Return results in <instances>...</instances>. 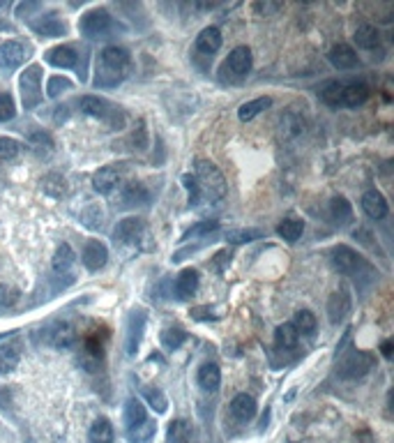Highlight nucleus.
Segmentation results:
<instances>
[{
    "mask_svg": "<svg viewBox=\"0 0 394 443\" xmlns=\"http://www.w3.org/2000/svg\"><path fill=\"white\" fill-rule=\"evenodd\" d=\"M144 236H146V224L144 220H139V217H125L113 231V238L115 242H120V245H136Z\"/></svg>",
    "mask_w": 394,
    "mask_h": 443,
    "instance_id": "obj_9",
    "label": "nucleus"
},
{
    "mask_svg": "<svg viewBox=\"0 0 394 443\" xmlns=\"http://www.w3.org/2000/svg\"><path fill=\"white\" fill-rule=\"evenodd\" d=\"M254 10H256V12H263V14H270V12H277V10H279V5H267V3L263 5V3H261V5H254Z\"/></svg>",
    "mask_w": 394,
    "mask_h": 443,
    "instance_id": "obj_53",
    "label": "nucleus"
},
{
    "mask_svg": "<svg viewBox=\"0 0 394 443\" xmlns=\"http://www.w3.org/2000/svg\"><path fill=\"white\" fill-rule=\"evenodd\" d=\"M21 155V144L12 137H0V166L14 162Z\"/></svg>",
    "mask_w": 394,
    "mask_h": 443,
    "instance_id": "obj_39",
    "label": "nucleus"
},
{
    "mask_svg": "<svg viewBox=\"0 0 394 443\" xmlns=\"http://www.w3.org/2000/svg\"><path fill=\"white\" fill-rule=\"evenodd\" d=\"M330 258H332V266L341 275H360V270H369V263L355 252L353 247H348V245L332 247Z\"/></svg>",
    "mask_w": 394,
    "mask_h": 443,
    "instance_id": "obj_7",
    "label": "nucleus"
},
{
    "mask_svg": "<svg viewBox=\"0 0 394 443\" xmlns=\"http://www.w3.org/2000/svg\"><path fill=\"white\" fill-rule=\"evenodd\" d=\"M81 261L83 266L90 270V273H97L102 270L106 261H108V249L102 240H88L86 247H83V254H81Z\"/></svg>",
    "mask_w": 394,
    "mask_h": 443,
    "instance_id": "obj_13",
    "label": "nucleus"
},
{
    "mask_svg": "<svg viewBox=\"0 0 394 443\" xmlns=\"http://www.w3.org/2000/svg\"><path fill=\"white\" fill-rule=\"evenodd\" d=\"M14 116H16V106H14L12 95L5 93V90H0V123L12 120Z\"/></svg>",
    "mask_w": 394,
    "mask_h": 443,
    "instance_id": "obj_47",
    "label": "nucleus"
},
{
    "mask_svg": "<svg viewBox=\"0 0 394 443\" xmlns=\"http://www.w3.org/2000/svg\"><path fill=\"white\" fill-rule=\"evenodd\" d=\"M392 349H394L392 339H385L383 344H381V354H383L385 358H392Z\"/></svg>",
    "mask_w": 394,
    "mask_h": 443,
    "instance_id": "obj_54",
    "label": "nucleus"
},
{
    "mask_svg": "<svg viewBox=\"0 0 394 443\" xmlns=\"http://www.w3.org/2000/svg\"><path fill=\"white\" fill-rule=\"evenodd\" d=\"M272 106V97H256V99H249V102H245L240 108H238V118L242 123H249L254 120L256 116H261L263 111H267V108Z\"/></svg>",
    "mask_w": 394,
    "mask_h": 443,
    "instance_id": "obj_26",
    "label": "nucleus"
},
{
    "mask_svg": "<svg viewBox=\"0 0 394 443\" xmlns=\"http://www.w3.org/2000/svg\"><path fill=\"white\" fill-rule=\"evenodd\" d=\"M353 39H355V44L360 49H376L379 46V42H381V35L371 23H362V26H357Z\"/></svg>",
    "mask_w": 394,
    "mask_h": 443,
    "instance_id": "obj_32",
    "label": "nucleus"
},
{
    "mask_svg": "<svg viewBox=\"0 0 394 443\" xmlns=\"http://www.w3.org/2000/svg\"><path fill=\"white\" fill-rule=\"evenodd\" d=\"M350 314V296H348V291H334V294L330 296L328 300V316H330V321L337 325L341 323L346 316Z\"/></svg>",
    "mask_w": 394,
    "mask_h": 443,
    "instance_id": "obj_19",
    "label": "nucleus"
},
{
    "mask_svg": "<svg viewBox=\"0 0 394 443\" xmlns=\"http://www.w3.org/2000/svg\"><path fill=\"white\" fill-rule=\"evenodd\" d=\"M79 30H81V35L88 37V39H102L113 30V16L106 10H102V7L90 10V12H86L81 16Z\"/></svg>",
    "mask_w": 394,
    "mask_h": 443,
    "instance_id": "obj_5",
    "label": "nucleus"
},
{
    "mask_svg": "<svg viewBox=\"0 0 394 443\" xmlns=\"http://www.w3.org/2000/svg\"><path fill=\"white\" fill-rule=\"evenodd\" d=\"M369 99V86L367 83H343L341 90V106L357 108Z\"/></svg>",
    "mask_w": 394,
    "mask_h": 443,
    "instance_id": "obj_22",
    "label": "nucleus"
},
{
    "mask_svg": "<svg viewBox=\"0 0 394 443\" xmlns=\"http://www.w3.org/2000/svg\"><path fill=\"white\" fill-rule=\"evenodd\" d=\"M362 211H364V215L369 217V220H385V217H388V213H390V206H388V199H385L379 189H367L364 194H362Z\"/></svg>",
    "mask_w": 394,
    "mask_h": 443,
    "instance_id": "obj_14",
    "label": "nucleus"
},
{
    "mask_svg": "<svg viewBox=\"0 0 394 443\" xmlns=\"http://www.w3.org/2000/svg\"><path fill=\"white\" fill-rule=\"evenodd\" d=\"M330 213H332V220L337 224H348L353 220V206H350L346 196H334L330 204Z\"/></svg>",
    "mask_w": 394,
    "mask_h": 443,
    "instance_id": "obj_33",
    "label": "nucleus"
},
{
    "mask_svg": "<svg viewBox=\"0 0 394 443\" xmlns=\"http://www.w3.org/2000/svg\"><path fill=\"white\" fill-rule=\"evenodd\" d=\"M90 443H113V425L108 418H97L88 430Z\"/></svg>",
    "mask_w": 394,
    "mask_h": 443,
    "instance_id": "obj_27",
    "label": "nucleus"
},
{
    "mask_svg": "<svg viewBox=\"0 0 394 443\" xmlns=\"http://www.w3.org/2000/svg\"><path fill=\"white\" fill-rule=\"evenodd\" d=\"M341 90H343V83H339V81H332V83H328V86H325L321 93V99L328 106H341Z\"/></svg>",
    "mask_w": 394,
    "mask_h": 443,
    "instance_id": "obj_43",
    "label": "nucleus"
},
{
    "mask_svg": "<svg viewBox=\"0 0 394 443\" xmlns=\"http://www.w3.org/2000/svg\"><path fill=\"white\" fill-rule=\"evenodd\" d=\"M79 108L86 116H90V118H99V120H104V123H111L113 127L115 125H122V113H120V108H115L111 102H106V99L102 97H97V95H83L79 99Z\"/></svg>",
    "mask_w": 394,
    "mask_h": 443,
    "instance_id": "obj_4",
    "label": "nucleus"
},
{
    "mask_svg": "<svg viewBox=\"0 0 394 443\" xmlns=\"http://www.w3.org/2000/svg\"><path fill=\"white\" fill-rule=\"evenodd\" d=\"M32 30L37 32V35L42 37H63L65 32H67V26H65V21L61 19L58 14H44V16H39L37 21H32L30 23Z\"/></svg>",
    "mask_w": 394,
    "mask_h": 443,
    "instance_id": "obj_17",
    "label": "nucleus"
},
{
    "mask_svg": "<svg viewBox=\"0 0 394 443\" xmlns=\"http://www.w3.org/2000/svg\"><path fill=\"white\" fill-rule=\"evenodd\" d=\"M159 339H162V347L166 351H178L184 342H187V332H184L182 328H166Z\"/></svg>",
    "mask_w": 394,
    "mask_h": 443,
    "instance_id": "obj_42",
    "label": "nucleus"
},
{
    "mask_svg": "<svg viewBox=\"0 0 394 443\" xmlns=\"http://www.w3.org/2000/svg\"><path fill=\"white\" fill-rule=\"evenodd\" d=\"M26 61V46L16 39H7L0 44V70L3 72H14L21 68Z\"/></svg>",
    "mask_w": 394,
    "mask_h": 443,
    "instance_id": "obj_10",
    "label": "nucleus"
},
{
    "mask_svg": "<svg viewBox=\"0 0 394 443\" xmlns=\"http://www.w3.org/2000/svg\"><path fill=\"white\" fill-rule=\"evenodd\" d=\"M74 249L67 245V242H63L61 247L56 249V254H53V261H51V266H53V273H67L74 266Z\"/></svg>",
    "mask_w": 394,
    "mask_h": 443,
    "instance_id": "obj_36",
    "label": "nucleus"
},
{
    "mask_svg": "<svg viewBox=\"0 0 394 443\" xmlns=\"http://www.w3.org/2000/svg\"><path fill=\"white\" fill-rule=\"evenodd\" d=\"M42 189L46 192V194H51V196H63L65 194V180H63V175H58V173H49L42 178Z\"/></svg>",
    "mask_w": 394,
    "mask_h": 443,
    "instance_id": "obj_44",
    "label": "nucleus"
},
{
    "mask_svg": "<svg viewBox=\"0 0 394 443\" xmlns=\"http://www.w3.org/2000/svg\"><path fill=\"white\" fill-rule=\"evenodd\" d=\"M144 395H146V399H148V404L153 406L157 413H164V411H166V406H169V402H166L164 392L159 390V388H144Z\"/></svg>",
    "mask_w": 394,
    "mask_h": 443,
    "instance_id": "obj_45",
    "label": "nucleus"
},
{
    "mask_svg": "<svg viewBox=\"0 0 394 443\" xmlns=\"http://www.w3.org/2000/svg\"><path fill=\"white\" fill-rule=\"evenodd\" d=\"M277 233L286 240V242H298L300 236L305 233V222L298 220V217H286V220L279 222V227H277Z\"/></svg>",
    "mask_w": 394,
    "mask_h": 443,
    "instance_id": "obj_28",
    "label": "nucleus"
},
{
    "mask_svg": "<svg viewBox=\"0 0 394 443\" xmlns=\"http://www.w3.org/2000/svg\"><path fill=\"white\" fill-rule=\"evenodd\" d=\"M19 296L21 294L14 287H7V284L0 287V305H3V307H12L16 300H19Z\"/></svg>",
    "mask_w": 394,
    "mask_h": 443,
    "instance_id": "obj_50",
    "label": "nucleus"
},
{
    "mask_svg": "<svg viewBox=\"0 0 394 443\" xmlns=\"http://www.w3.org/2000/svg\"><path fill=\"white\" fill-rule=\"evenodd\" d=\"M222 49V30L217 26H208L198 32L196 37V51L203 56H212Z\"/></svg>",
    "mask_w": 394,
    "mask_h": 443,
    "instance_id": "obj_20",
    "label": "nucleus"
},
{
    "mask_svg": "<svg viewBox=\"0 0 394 443\" xmlns=\"http://www.w3.org/2000/svg\"><path fill=\"white\" fill-rule=\"evenodd\" d=\"M120 180H122L120 169H115V166H102V169L95 171V175H92V187H95L97 194L108 196L113 189H118Z\"/></svg>",
    "mask_w": 394,
    "mask_h": 443,
    "instance_id": "obj_15",
    "label": "nucleus"
},
{
    "mask_svg": "<svg viewBox=\"0 0 394 443\" xmlns=\"http://www.w3.org/2000/svg\"><path fill=\"white\" fill-rule=\"evenodd\" d=\"M226 263H231V252H229V249H222V252H217L215 258H212V268L217 273H224Z\"/></svg>",
    "mask_w": 394,
    "mask_h": 443,
    "instance_id": "obj_52",
    "label": "nucleus"
},
{
    "mask_svg": "<svg viewBox=\"0 0 394 443\" xmlns=\"http://www.w3.org/2000/svg\"><path fill=\"white\" fill-rule=\"evenodd\" d=\"M217 229H220V222H212V220H205V222H196L194 227L187 229L182 233V242H187V240H196V238H205V236H210V233H215Z\"/></svg>",
    "mask_w": 394,
    "mask_h": 443,
    "instance_id": "obj_38",
    "label": "nucleus"
},
{
    "mask_svg": "<svg viewBox=\"0 0 394 443\" xmlns=\"http://www.w3.org/2000/svg\"><path fill=\"white\" fill-rule=\"evenodd\" d=\"M251 63H254V58H251V49L249 46H236L229 54V58H226L224 72H231L236 79H242L251 72Z\"/></svg>",
    "mask_w": 394,
    "mask_h": 443,
    "instance_id": "obj_11",
    "label": "nucleus"
},
{
    "mask_svg": "<svg viewBox=\"0 0 394 443\" xmlns=\"http://www.w3.org/2000/svg\"><path fill=\"white\" fill-rule=\"evenodd\" d=\"M328 61L337 70H353L357 65V54L353 51V46L348 44H334L328 54Z\"/></svg>",
    "mask_w": 394,
    "mask_h": 443,
    "instance_id": "obj_25",
    "label": "nucleus"
},
{
    "mask_svg": "<svg viewBox=\"0 0 394 443\" xmlns=\"http://www.w3.org/2000/svg\"><path fill=\"white\" fill-rule=\"evenodd\" d=\"M44 61L58 70H77L79 68V54L72 46H53L44 54Z\"/></svg>",
    "mask_w": 394,
    "mask_h": 443,
    "instance_id": "obj_16",
    "label": "nucleus"
},
{
    "mask_svg": "<svg viewBox=\"0 0 394 443\" xmlns=\"http://www.w3.org/2000/svg\"><path fill=\"white\" fill-rule=\"evenodd\" d=\"M44 332H46L44 335L46 344H51L56 349H72L74 342H77V332H74V328L67 321H56Z\"/></svg>",
    "mask_w": 394,
    "mask_h": 443,
    "instance_id": "obj_12",
    "label": "nucleus"
},
{
    "mask_svg": "<svg viewBox=\"0 0 394 443\" xmlns=\"http://www.w3.org/2000/svg\"><path fill=\"white\" fill-rule=\"evenodd\" d=\"M129 70V54L122 46H106L99 54L97 61V77L95 86L97 88H115L118 83L127 77Z\"/></svg>",
    "mask_w": 394,
    "mask_h": 443,
    "instance_id": "obj_1",
    "label": "nucleus"
},
{
    "mask_svg": "<svg viewBox=\"0 0 394 443\" xmlns=\"http://www.w3.org/2000/svg\"><path fill=\"white\" fill-rule=\"evenodd\" d=\"M196 289H198V273L194 268L180 270V275L175 277V284H173L175 298H178V300H189L191 296L196 294Z\"/></svg>",
    "mask_w": 394,
    "mask_h": 443,
    "instance_id": "obj_18",
    "label": "nucleus"
},
{
    "mask_svg": "<svg viewBox=\"0 0 394 443\" xmlns=\"http://www.w3.org/2000/svg\"><path fill=\"white\" fill-rule=\"evenodd\" d=\"M263 236H265V231H261V229H236V231L226 233V240L233 242V245H245V242L261 240Z\"/></svg>",
    "mask_w": 394,
    "mask_h": 443,
    "instance_id": "obj_41",
    "label": "nucleus"
},
{
    "mask_svg": "<svg viewBox=\"0 0 394 443\" xmlns=\"http://www.w3.org/2000/svg\"><path fill=\"white\" fill-rule=\"evenodd\" d=\"M155 434H157V423L148 418L146 423H141V425H136V428L127 430V441L129 443H148Z\"/></svg>",
    "mask_w": 394,
    "mask_h": 443,
    "instance_id": "obj_35",
    "label": "nucleus"
},
{
    "mask_svg": "<svg viewBox=\"0 0 394 443\" xmlns=\"http://www.w3.org/2000/svg\"><path fill=\"white\" fill-rule=\"evenodd\" d=\"M19 351L14 347H0V374H12L19 367Z\"/></svg>",
    "mask_w": 394,
    "mask_h": 443,
    "instance_id": "obj_40",
    "label": "nucleus"
},
{
    "mask_svg": "<svg viewBox=\"0 0 394 443\" xmlns=\"http://www.w3.org/2000/svg\"><path fill=\"white\" fill-rule=\"evenodd\" d=\"M293 328L298 330V335L314 337L316 335V316L309 312V309H300V312H296V319H293Z\"/></svg>",
    "mask_w": 394,
    "mask_h": 443,
    "instance_id": "obj_34",
    "label": "nucleus"
},
{
    "mask_svg": "<svg viewBox=\"0 0 394 443\" xmlns=\"http://www.w3.org/2000/svg\"><path fill=\"white\" fill-rule=\"evenodd\" d=\"M303 132H305V118H303V116L288 111L281 118V135L286 139H296V137L303 135Z\"/></svg>",
    "mask_w": 394,
    "mask_h": 443,
    "instance_id": "obj_37",
    "label": "nucleus"
},
{
    "mask_svg": "<svg viewBox=\"0 0 394 443\" xmlns=\"http://www.w3.org/2000/svg\"><path fill=\"white\" fill-rule=\"evenodd\" d=\"M134 146H136V150H146L148 148V135H146V123L144 120H139V130L134 132Z\"/></svg>",
    "mask_w": 394,
    "mask_h": 443,
    "instance_id": "obj_51",
    "label": "nucleus"
},
{
    "mask_svg": "<svg viewBox=\"0 0 394 443\" xmlns=\"http://www.w3.org/2000/svg\"><path fill=\"white\" fill-rule=\"evenodd\" d=\"M102 220H104V213L99 211V206H88L86 211L81 213V222L86 224L88 229H99L102 227Z\"/></svg>",
    "mask_w": 394,
    "mask_h": 443,
    "instance_id": "obj_46",
    "label": "nucleus"
},
{
    "mask_svg": "<svg viewBox=\"0 0 394 443\" xmlns=\"http://www.w3.org/2000/svg\"><path fill=\"white\" fill-rule=\"evenodd\" d=\"M146 420H148V413H146L144 402H139L136 397L127 399V404H125V423H127V430L136 428V425L146 423Z\"/></svg>",
    "mask_w": 394,
    "mask_h": 443,
    "instance_id": "obj_31",
    "label": "nucleus"
},
{
    "mask_svg": "<svg viewBox=\"0 0 394 443\" xmlns=\"http://www.w3.org/2000/svg\"><path fill=\"white\" fill-rule=\"evenodd\" d=\"M194 178L198 182L201 196H205L208 201L217 204V201H222V199L226 196V178L210 160H196Z\"/></svg>",
    "mask_w": 394,
    "mask_h": 443,
    "instance_id": "obj_2",
    "label": "nucleus"
},
{
    "mask_svg": "<svg viewBox=\"0 0 394 443\" xmlns=\"http://www.w3.org/2000/svg\"><path fill=\"white\" fill-rule=\"evenodd\" d=\"M231 416L240 423H249L256 416V399L247 392H240L231 399Z\"/></svg>",
    "mask_w": 394,
    "mask_h": 443,
    "instance_id": "obj_21",
    "label": "nucleus"
},
{
    "mask_svg": "<svg viewBox=\"0 0 394 443\" xmlns=\"http://www.w3.org/2000/svg\"><path fill=\"white\" fill-rule=\"evenodd\" d=\"M191 437H194V428H191L189 420H173L169 425V432H166V439L169 443H189Z\"/></svg>",
    "mask_w": 394,
    "mask_h": 443,
    "instance_id": "obj_29",
    "label": "nucleus"
},
{
    "mask_svg": "<svg viewBox=\"0 0 394 443\" xmlns=\"http://www.w3.org/2000/svg\"><path fill=\"white\" fill-rule=\"evenodd\" d=\"M196 381H198L201 390L215 392L217 388L222 386V370H220V365H215V363H203V365L198 367Z\"/></svg>",
    "mask_w": 394,
    "mask_h": 443,
    "instance_id": "obj_24",
    "label": "nucleus"
},
{
    "mask_svg": "<svg viewBox=\"0 0 394 443\" xmlns=\"http://www.w3.org/2000/svg\"><path fill=\"white\" fill-rule=\"evenodd\" d=\"M341 354H343V358L339 361V367H337L339 379L355 381V379H362V376H367L369 372H371V367H374L371 354H367V351H357V349L341 351Z\"/></svg>",
    "mask_w": 394,
    "mask_h": 443,
    "instance_id": "obj_3",
    "label": "nucleus"
},
{
    "mask_svg": "<svg viewBox=\"0 0 394 443\" xmlns=\"http://www.w3.org/2000/svg\"><path fill=\"white\" fill-rule=\"evenodd\" d=\"M298 339H300V335H298V330L293 328V323H281L279 328L274 330V344L281 351L296 349Z\"/></svg>",
    "mask_w": 394,
    "mask_h": 443,
    "instance_id": "obj_30",
    "label": "nucleus"
},
{
    "mask_svg": "<svg viewBox=\"0 0 394 443\" xmlns=\"http://www.w3.org/2000/svg\"><path fill=\"white\" fill-rule=\"evenodd\" d=\"M182 182H184V189H187L189 194V206H196L201 201V189H198V182L194 175H182Z\"/></svg>",
    "mask_w": 394,
    "mask_h": 443,
    "instance_id": "obj_49",
    "label": "nucleus"
},
{
    "mask_svg": "<svg viewBox=\"0 0 394 443\" xmlns=\"http://www.w3.org/2000/svg\"><path fill=\"white\" fill-rule=\"evenodd\" d=\"M144 330H146V312L134 309L127 319V335H125V354L129 358L136 356V351L141 347V337H144Z\"/></svg>",
    "mask_w": 394,
    "mask_h": 443,
    "instance_id": "obj_8",
    "label": "nucleus"
},
{
    "mask_svg": "<svg viewBox=\"0 0 394 443\" xmlns=\"http://www.w3.org/2000/svg\"><path fill=\"white\" fill-rule=\"evenodd\" d=\"M19 88H21V102L26 111H32L35 106L42 104V68L39 65H30L26 72L21 74L19 79Z\"/></svg>",
    "mask_w": 394,
    "mask_h": 443,
    "instance_id": "obj_6",
    "label": "nucleus"
},
{
    "mask_svg": "<svg viewBox=\"0 0 394 443\" xmlns=\"http://www.w3.org/2000/svg\"><path fill=\"white\" fill-rule=\"evenodd\" d=\"M63 90H72V81L67 77H51L46 81V95L49 97H58Z\"/></svg>",
    "mask_w": 394,
    "mask_h": 443,
    "instance_id": "obj_48",
    "label": "nucleus"
},
{
    "mask_svg": "<svg viewBox=\"0 0 394 443\" xmlns=\"http://www.w3.org/2000/svg\"><path fill=\"white\" fill-rule=\"evenodd\" d=\"M120 206L122 208H136V206H146L150 201V192L141 185V182H127L120 192Z\"/></svg>",
    "mask_w": 394,
    "mask_h": 443,
    "instance_id": "obj_23",
    "label": "nucleus"
}]
</instances>
